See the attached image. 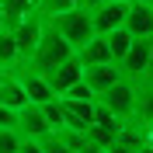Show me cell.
Masks as SVG:
<instances>
[{
    "label": "cell",
    "mask_w": 153,
    "mask_h": 153,
    "mask_svg": "<svg viewBox=\"0 0 153 153\" xmlns=\"http://www.w3.org/2000/svg\"><path fill=\"white\" fill-rule=\"evenodd\" d=\"M18 153H45V150H42V139H21Z\"/></svg>",
    "instance_id": "ac0fdd59"
},
{
    "label": "cell",
    "mask_w": 153,
    "mask_h": 153,
    "mask_svg": "<svg viewBox=\"0 0 153 153\" xmlns=\"http://www.w3.org/2000/svg\"><path fill=\"white\" fill-rule=\"evenodd\" d=\"M73 56V49L59 38V31L56 28H49V21H45V28H42V35H38V42H35V49H31V56L21 63V66H28L31 73H42L45 76L52 66H59L63 59H70Z\"/></svg>",
    "instance_id": "6da1fadb"
},
{
    "label": "cell",
    "mask_w": 153,
    "mask_h": 153,
    "mask_svg": "<svg viewBox=\"0 0 153 153\" xmlns=\"http://www.w3.org/2000/svg\"><path fill=\"white\" fill-rule=\"evenodd\" d=\"M0 105L10 108V111H18V108L28 105V97H25V91H21L14 73H4V80H0Z\"/></svg>",
    "instance_id": "7c38bea8"
},
{
    "label": "cell",
    "mask_w": 153,
    "mask_h": 153,
    "mask_svg": "<svg viewBox=\"0 0 153 153\" xmlns=\"http://www.w3.org/2000/svg\"><path fill=\"white\" fill-rule=\"evenodd\" d=\"M14 132H18L21 139H45V136L52 132V125L45 122V115H42L38 105H25V108H18Z\"/></svg>",
    "instance_id": "5b68a950"
},
{
    "label": "cell",
    "mask_w": 153,
    "mask_h": 153,
    "mask_svg": "<svg viewBox=\"0 0 153 153\" xmlns=\"http://www.w3.org/2000/svg\"><path fill=\"white\" fill-rule=\"evenodd\" d=\"M80 70H84V66L76 63V56H70V59H63L59 66H52V70L45 73V84L52 87V94L59 97L70 84H76V80H80Z\"/></svg>",
    "instance_id": "9c48e42d"
},
{
    "label": "cell",
    "mask_w": 153,
    "mask_h": 153,
    "mask_svg": "<svg viewBox=\"0 0 153 153\" xmlns=\"http://www.w3.org/2000/svg\"><path fill=\"white\" fill-rule=\"evenodd\" d=\"M125 7H129V4H118V0H105V4H97V7L91 10V28H94V35H108V31L122 28Z\"/></svg>",
    "instance_id": "8992f818"
},
{
    "label": "cell",
    "mask_w": 153,
    "mask_h": 153,
    "mask_svg": "<svg viewBox=\"0 0 153 153\" xmlns=\"http://www.w3.org/2000/svg\"><path fill=\"white\" fill-rule=\"evenodd\" d=\"M76 4H80V7H84V10H94L97 4H105V0H76Z\"/></svg>",
    "instance_id": "d6986e66"
},
{
    "label": "cell",
    "mask_w": 153,
    "mask_h": 153,
    "mask_svg": "<svg viewBox=\"0 0 153 153\" xmlns=\"http://www.w3.org/2000/svg\"><path fill=\"white\" fill-rule=\"evenodd\" d=\"M59 108H63V129H70V132H87V125L94 118V101L59 97Z\"/></svg>",
    "instance_id": "ba28073f"
},
{
    "label": "cell",
    "mask_w": 153,
    "mask_h": 153,
    "mask_svg": "<svg viewBox=\"0 0 153 153\" xmlns=\"http://www.w3.org/2000/svg\"><path fill=\"white\" fill-rule=\"evenodd\" d=\"M150 63H153V38H132V45L115 66L125 80L132 84H146L150 80Z\"/></svg>",
    "instance_id": "3957f363"
},
{
    "label": "cell",
    "mask_w": 153,
    "mask_h": 153,
    "mask_svg": "<svg viewBox=\"0 0 153 153\" xmlns=\"http://www.w3.org/2000/svg\"><path fill=\"white\" fill-rule=\"evenodd\" d=\"M76 56V63L80 66H97V63H111V52H108V42H105V35H94L91 42H84V45L73 52Z\"/></svg>",
    "instance_id": "8fae6325"
},
{
    "label": "cell",
    "mask_w": 153,
    "mask_h": 153,
    "mask_svg": "<svg viewBox=\"0 0 153 153\" xmlns=\"http://www.w3.org/2000/svg\"><path fill=\"white\" fill-rule=\"evenodd\" d=\"M122 28L129 31L132 38H153V4H139V0H132V4L125 7Z\"/></svg>",
    "instance_id": "52a82bcc"
},
{
    "label": "cell",
    "mask_w": 153,
    "mask_h": 153,
    "mask_svg": "<svg viewBox=\"0 0 153 153\" xmlns=\"http://www.w3.org/2000/svg\"><path fill=\"white\" fill-rule=\"evenodd\" d=\"M21 59H18V49H14V42H10L7 28H0V70H14Z\"/></svg>",
    "instance_id": "5bb4252c"
},
{
    "label": "cell",
    "mask_w": 153,
    "mask_h": 153,
    "mask_svg": "<svg viewBox=\"0 0 153 153\" xmlns=\"http://www.w3.org/2000/svg\"><path fill=\"white\" fill-rule=\"evenodd\" d=\"M105 42H108V52H111V63H118V59L129 52V45H132V35L125 28H115V31L105 35Z\"/></svg>",
    "instance_id": "4fadbf2b"
},
{
    "label": "cell",
    "mask_w": 153,
    "mask_h": 153,
    "mask_svg": "<svg viewBox=\"0 0 153 153\" xmlns=\"http://www.w3.org/2000/svg\"><path fill=\"white\" fill-rule=\"evenodd\" d=\"M70 7H80L76 0H38V14L42 18H52L59 10H70Z\"/></svg>",
    "instance_id": "9a60e30c"
},
{
    "label": "cell",
    "mask_w": 153,
    "mask_h": 153,
    "mask_svg": "<svg viewBox=\"0 0 153 153\" xmlns=\"http://www.w3.org/2000/svg\"><path fill=\"white\" fill-rule=\"evenodd\" d=\"M118 4H132V0H118Z\"/></svg>",
    "instance_id": "7402d4cb"
},
{
    "label": "cell",
    "mask_w": 153,
    "mask_h": 153,
    "mask_svg": "<svg viewBox=\"0 0 153 153\" xmlns=\"http://www.w3.org/2000/svg\"><path fill=\"white\" fill-rule=\"evenodd\" d=\"M42 28H45V18H42L38 10L25 14L18 25H10V28H7V35H10V42H14V49H18V59H21V63L31 56V49H35V42H38V35H42Z\"/></svg>",
    "instance_id": "277c9868"
},
{
    "label": "cell",
    "mask_w": 153,
    "mask_h": 153,
    "mask_svg": "<svg viewBox=\"0 0 153 153\" xmlns=\"http://www.w3.org/2000/svg\"><path fill=\"white\" fill-rule=\"evenodd\" d=\"M4 73H10V70H0V80H4Z\"/></svg>",
    "instance_id": "44dd1931"
},
{
    "label": "cell",
    "mask_w": 153,
    "mask_h": 153,
    "mask_svg": "<svg viewBox=\"0 0 153 153\" xmlns=\"http://www.w3.org/2000/svg\"><path fill=\"white\" fill-rule=\"evenodd\" d=\"M139 4H153V0H139Z\"/></svg>",
    "instance_id": "603a6c76"
},
{
    "label": "cell",
    "mask_w": 153,
    "mask_h": 153,
    "mask_svg": "<svg viewBox=\"0 0 153 153\" xmlns=\"http://www.w3.org/2000/svg\"><path fill=\"white\" fill-rule=\"evenodd\" d=\"M0 28H4V10H0Z\"/></svg>",
    "instance_id": "ffe728a7"
},
{
    "label": "cell",
    "mask_w": 153,
    "mask_h": 153,
    "mask_svg": "<svg viewBox=\"0 0 153 153\" xmlns=\"http://www.w3.org/2000/svg\"><path fill=\"white\" fill-rule=\"evenodd\" d=\"M118 76H122V73H118V66H115V63H97V66H84V70H80V80L91 87V94L108 91Z\"/></svg>",
    "instance_id": "30bf717a"
},
{
    "label": "cell",
    "mask_w": 153,
    "mask_h": 153,
    "mask_svg": "<svg viewBox=\"0 0 153 153\" xmlns=\"http://www.w3.org/2000/svg\"><path fill=\"white\" fill-rule=\"evenodd\" d=\"M45 21H49V28L59 31V38H63L73 52L84 45V42L94 38V28H91V10H84V7L59 10V14H52V18H45Z\"/></svg>",
    "instance_id": "7a4b0ae2"
},
{
    "label": "cell",
    "mask_w": 153,
    "mask_h": 153,
    "mask_svg": "<svg viewBox=\"0 0 153 153\" xmlns=\"http://www.w3.org/2000/svg\"><path fill=\"white\" fill-rule=\"evenodd\" d=\"M59 97H70V101H94V94H91V87L84 84V80H76V84H70L66 91Z\"/></svg>",
    "instance_id": "2e32d148"
},
{
    "label": "cell",
    "mask_w": 153,
    "mask_h": 153,
    "mask_svg": "<svg viewBox=\"0 0 153 153\" xmlns=\"http://www.w3.org/2000/svg\"><path fill=\"white\" fill-rule=\"evenodd\" d=\"M18 143H21V136L14 129H0V153H18Z\"/></svg>",
    "instance_id": "e0dca14e"
}]
</instances>
